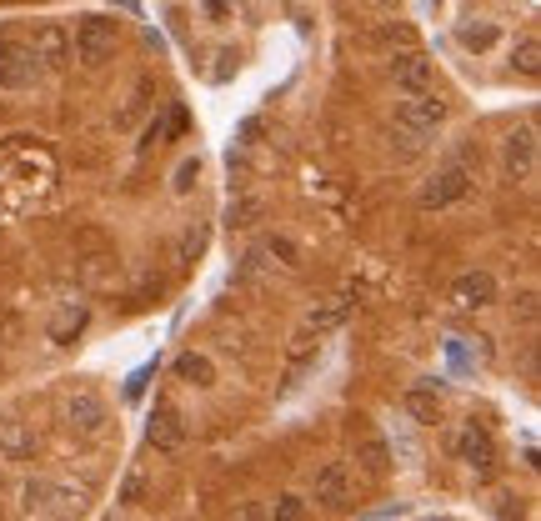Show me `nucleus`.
<instances>
[{
    "mask_svg": "<svg viewBox=\"0 0 541 521\" xmlns=\"http://www.w3.org/2000/svg\"><path fill=\"white\" fill-rule=\"evenodd\" d=\"M196 176H201V166H196V161H186V166H181V171H176V191H181V196H186V191H191V186H196Z\"/></svg>",
    "mask_w": 541,
    "mask_h": 521,
    "instance_id": "nucleus-32",
    "label": "nucleus"
},
{
    "mask_svg": "<svg viewBox=\"0 0 541 521\" xmlns=\"http://www.w3.org/2000/svg\"><path fill=\"white\" fill-rule=\"evenodd\" d=\"M106 421H111V416H106V401H101L91 386L66 396V426H71L76 436H101V431H106Z\"/></svg>",
    "mask_w": 541,
    "mask_h": 521,
    "instance_id": "nucleus-7",
    "label": "nucleus"
},
{
    "mask_svg": "<svg viewBox=\"0 0 541 521\" xmlns=\"http://www.w3.org/2000/svg\"><path fill=\"white\" fill-rule=\"evenodd\" d=\"M46 496H51V481H41V476H31V481L21 486V506H26V511H46Z\"/></svg>",
    "mask_w": 541,
    "mask_h": 521,
    "instance_id": "nucleus-25",
    "label": "nucleus"
},
{
    "mask_svg": "<svg viewBox=\"0 0 541 521\" xmlns=\"http://www.w3.org/2000/svg\"><path fill=\"white\" fill-rule=\"evenodd\" d=\"M436 521H446V516H436Z\"/></svg>",
    "mask_w": 541,
    "mask_h": 521,
    "instance_id": "nucleus-33",
    "label": "nucleus"
},
{
    "mask_svg": "<svg viewBox=\"0 0 541 521\" xmlns=\"http://www.w3.org/2000/svg\"><path fill=\"white\" fill-rule=\"evenodd\" d=\"M356 466H361L371 481H381V476L391 471V441H386V436H366V441L356 446Z\"/></svg>",
    "mask_w": 541,
    "mask_h": 521,
    "instance_id": "nucleus-16",
    "label": "nucleus"
},
{
    "mask_svg": "<svg viewBox=\"0 0 541 521\" xmlns=\"http://www.w3.org/2000/svg\"><path fill=\"white\" fill-rule=\"evenodd\" d=\"M401 406H406V416H411V421H421V426H431V421L441 416V401H436V391H426V386L406 391V396H401Z\"/></svg>",
    "mask_w": 541,
    "mask_h": 521,
    "instance_id": "nucleus-20",
    "label": "nucleus"
},
{
    "mask_svg": "<svg viewBox=\"0 0 541 521\" xmlns=\"http://www.w3.org/2000/svg\"><path fill=\"white\" fill-rule=\"evenodd\" d=\"M0 456L6 461H31L36 456V431L21 416H0Z\"/></svg>",
    "mask_w": 541,
    "mask_h": 521,
    "instance_id": "nucleus-13",
    "label": "nucleus"
},
{
    "mask_svg": "<svg viewBox=\"0 0 541 521\" xmlns=\"http://www.w3.org/2000/svg\"><path fill=\"white\" fill-rule=\"evenodd\" d=\"M111 56H116V21H111V16H86V21L76 26L71 61H81L86 71H101Z\"/></svg>",
    "mask_w": 541,
    "mask_h": 521,
    "instance_id": "nucleus-2",
    "label": "nucleus"
},
{
    "mask_svg": "<svg viewBox=\"0 0 541 521\" xmlns=\"http://www.w3.org/2000/svg\"><path fill=\"white\" fill-rule=\"evenodd\" d=\"M146 441H151L156 456H181V451H186V416H181L171 401H156L151 426H146Z\"/></svg>",
    "mask_w": 541,
    "mask_h": 521,
    "instance_id": "nucleus-5",
    "label": "nucleus"
},
{
    "mask_svg": "<svg viewBox=\"0 0 541 521\" xmlns=\"http://www.w3.org/2000/svg\"><path fill=\"white\" fill-rule=\"evenodd\" d=\"M316 346H321V336H316V331H306V326H301V331L291 336V351H286V381H296V376H301V371L311 366Z\"/></svg>",
    "mask_w": 541,
    "mask_h": 521,
    "instance_id": "nucleus-18",
    "label": "nucleus"
},
{
    "mask_svg": "<svg viewBox=\"0 0 541 521\" xmlns=\"http://www.w3.org/2000/svg\"><path fill=\"white\" fill-rule=\"evenodd\" d=\"M351 306H356V296H351V291L331 296V306H321V311H311V316H306V331H316V336L336 331V326H341V321L351 316Z\"/></svg>",
    "mask_w": 541,
    "mask_h": 521,
    "instance_id": "nucleus-17",
    "label": "nucleus"
},
{
    "mask_svg": "<svg viewBox=\"0 0 541 521\" xmlns=\"http://www.w3.org/2000/svg\"><path fill=\"white\" fill-rule=\"evenodd\" d=\"M311 501L326 506V511H341V506L351 501V471H346V461H326V466L316 471V481H311Z\"/></svg>",
    "mask_w": 541,
    "mask_h": 521,
    "instance_id": "nucleus-10",
    "label": "nucleus"
},
{
    "mask_svg": "<svg viewBox=\"0 0 541 521\" xmlns=\"http://www.w3.org/2000/svg\"><path fill=\"white\" fill-rule=\"evenodd\" d=\"M201 246H206V236H201V231H196V226H191V231H186V236H181V246H176V261H181V266H191V256H196V251H201Z\"/></svg>",
    "mask_w": 541,
    "mask_h": 521,
    "instance_id": "nucleus-27",
    "label": "nucleus"
},
{
    "mask_svg": "<svg viewBox=\"0 0 541 521\" xmlns=\"http://www.w3.org/2000/svg\"><path fill=\"white\" fill-rule=\"evenodd\" d=\"M471 186H476V171H471L466 161H451V166H441V171L421 186L416 206H421V211H446V206L466 201V196H471Z\"/></svg>",
    "mask_w": 541,
    "mask_h": 521,
    "instance_id": "nucleus-3",
    "label": "nucleus"
},
{
    "mask_svg": "<svg viewBox=\"0 0 541 521\" xmlns=\"http://www.w3.org/2000/svg\"><path fill=\"white\" fill-rule=\"evenodd\" d=\"M146 106H151V81H141V86L131 91V101L116 111V131H131V126L146 116Z\"/></svg>",
    "mask_w": 541,
    "mask_h": 521,
    "instance_id": "nucleus-22",
    "label": "nucleus"
},
{
    "mask_svg": "<svg viewBox=\"0 0 541 521\" xmlns=\"http://www.w3.org/2000/svg\"><path fill=\"white\" fill-rule=\"evenodd\" d=\"M266 521H311V501L296 496V491H281L276 506L266 511Z\"/></svg>",
    "mask_w": 541,
    "mask_h": 521,
    "instance_id": "nucleus-21",
    "label": "nucleus"
},
{
    "mask_svg": "<svg viewBox=\"0 0 541 521\" xmlns=\"http://www.w3.org/2000/svg\"><path fill=\"white\" fill-rule=\"evenodd\" d=\"M511 316H521V321L531 326V321H536V291H521V296H516V306H511Z\"/></svg>",
    "mask_w": 541,
    "mask_h": 521,
    "instance_id": "nucleus-28",
    "label": "nucleus"
},
{
    "mask_svg": "<svg viewBox=\"0 0 541 521\" xmlns=\"http://www.w3.org/2000/svg\"><path fill=\"white\" fill-rule=\"evenodd\" d=\"M91 491L86 486H71V481H51V496H46V511H56V521H76L86 511Z\"/></svg>",
    "mask_w": 541,
    "mask_h": 521,
    "instance_id": "nucleus-15",
    "label": "nucleus"
},
{
    "mask_svg": "<svg viewBox=\"0 0 541 521\" xmlns=\"http://www.w3.org/2000/svg\"><path fill=\"white\" fill-rule=\"evenodd\" d=\"M261 251H266V256H276L286 271H296V266H301V246H296L291 236H271V241H261Z\"/></svg>",
    "mask_w": 541,
    "mask_h": 521,
    "instance_id": "nucleus-24",
    "label": "nucleus"
},
{
    "mask_svg": "<svg viewBox=\"0 0 541 521\" xmlns=\"http://www.w3.org/2000/svg\"><path fill=\"white\" fill-rule=\"evenodd\" d=\"M441 121H446V101H441V96H431V91L406 96V101L396 106V141H401V151L416 156V151L426 146V136L441 131Z\"/></svg>",
    "mask_w": 541,
    "mask_h": 521,
    "instance_id": "nucleus-1",
    "label": "nucleus"
},
{
    "mask_svg": "<svg viewBox=\"0 0 541 521\" xmlns=\"http://www.w3.org/2000/svg\"><path fill=\"white\" fill-rule=\"evenodd\" d=\"M171 371H176V381H186V386H196V391H211V386H216V361H211L206 351H181Z\"/></svg>",
    "mask_w": 541,
    "mask_h": 521,
    "instance_id": "nucleus-14",
    "label": "nucleus"
},
{
    "mask_svg": "<svg viewBox=\"0 0 541 521\" xmlns=\"http://www.w3.org/2000/svg\"><path fill=\"white\" fill-rule=\"evenodd\" d=\"M231 521H266V506H261V501H241V506L231 511Z\"/></svg>",
    "mask_w": 541,
    "mask_h": 521,
    "instance_id": "nucleus-31",
    "label": "nucleus"
},
{
    "mask_svg": "<svg viewBox=\"0 0 541 521\" xmlns=\"http://www.w3.org/2000/svg\"><path fill=\"white\" fill-rule=\"evenodd\" d=\"M511 66H516L526 81H536V76H541V41H536V31H526V36L511 46Z\"/></svg>",
    "mask_w": 541,
    "mask_h": 521,
    "instance_id": "nucleus-19",
    "label": "nucleus"
},
{
    "mask_svg": "<svg viewBox=\"0 0 541 521\" xmlns=\"http://www.w3.org/2000/svg\"><path fill=\"white\" fill-rule=\"evenodd\" d=\"M26 46H31V56H36L41 71H66V66H71V31H66L61 21L36 26V36H31Z\"/></svg>",
    "mask_w": 541,
    "mask_h": 521,
    "instance_id": "nucleus-6",
    "label": "nucleus"
},
{
    "mask_svg": "<svg viewBox=\"0 0 541 521\" xmlns=\"http://www.w3.org/2000/svg\"><path fill=\"white\" fill-rule=\"evenodd\" d=\"M261 216H266V201H261V196H236V201H231V226L251 231Z\"/></svg>",
    "mask_w": 541,
    "mask_h": 521,
    "instance_id": "nucleus-23",
    "label": "nucleus"
},
{
    "mask_svg": "<svg viewBox=\"0 0 541 521\" xmlns=\"http://www.w3.org/2000/svg\"><path fill=\"white\" fill-rule=\"evenodd\" d=\"M141 491H146V476H141V471H131V476H126V486H121V501H126V506H136V501H141Z\"/></svg>",
    "mask_w": 541,
    "mask_h": 521,
    "instance_id": "nucleus-29",
    "label": "nucleus"
},
{
    "mask_svg": "<svg viewBox=\"0 0 541 521\" xmlns=\"http://www.w3.org/2000/svg\"><path fill=\"white\" fill-rule=\"evenodd\" d=\"M36 76H41V66H36L31 46L0 36V91H6V96H21V91L36 86Z\"/></svg>",
    "mask_w": 541,
    "mask_h": 521,
    "instance_id": "nucleus-4",
    "label": "nucleus"
},
{
    "mask_svg": "<svg viewBox=\"0 0 541 521\" xmlns=\"http://www.w3.org/2000/svg\"><path fill=\"white\" fill-rule=\"evenodd\" d=\"M496 41V26H466L461 31V46H471V51H486Z\"/></svg>",
    "mask_w": 541,
    "mask_h": 521,
    "instance_id": "nucleus-26",
    "label": "nucleus"
},
{
    "mask_svg": "<svg viewBox=\"0 0 541 521\" xmlns=\"http://www.w3.org/2000/svg\"><path fill=\"white\" fill-rule=\"evenodd\" d=\"M451 451H456V461L471 466V471H491V466H496V441H491V431L476 426V421H466V426L456 431Z\"/></svg>",
    "mask_w": 541,
    "mask_h": 521,
    "instance_id": "nucleus-8",
    "label": "nucleus"
},
{
    "mask_svg": "<svg viewBox=\"0 0 541 521\" xmlns=\"http://www.w3.org/2000/svg\"><path fill=\"white\" fill-rule=\"evenodd\" d=\"M496 301V276L491 271H466L456 286H451V306L456 311H486Z\"/></svg>",
    "mask_w": 541,
    "mask_h": 521,
    "instance_id": "nucleus-11",
    "label": "nucleus"
},
{
    "mask_svg": "<svg viewBox=\"0 0 541 521\" xmlns=\"http://www.w3.org/2000/svg\"><path fill=\"white\" fill-rule=\"evenodd\" d=\"M501 166L511 181H531L536 176V126H521L501 141Z\"/></svg>",
    "mask_w": 541,
    "mask_h": 521,
    "instance_id": "nucleus-9",
    "label": "nucleus"
},
{
    "mask_svg": "<svg viewBox=\"0 0 541 521\" xmlns=\"http://www.w3.org/2000/svg\"><path fill=\"white\" fill-rule=\"evenodd\" d=\"M391 81L406 91V96H421V91H431V61L421 56V51H401V56H391Z\"/></svg>",
    "mask_w": 541,
    "mask_h": 521,
    "instance_id": "nucleus-12",
    "label": "nucleus"
},
{
    "mask_svg": "<svg viewBox=\"0 0 541 521\" xmlns=\"http://www.w3.org/2000/svg\"><path fill=\"white\" fill-rule=\"evenodd\" d=\"M496 501H501V506H496V516H501V521H521V496H511V491H501Z\"/></svg>",
    "mask_w": 541,
    "mask_h": 521,
    "instance_id": "nucleus-30",
    "label": "nucleus"
}]
</instances>
